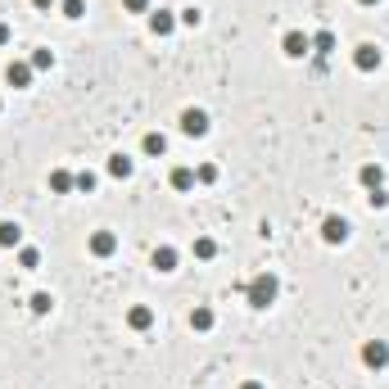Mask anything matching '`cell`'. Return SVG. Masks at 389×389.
I'll return each mask as SVG.
<instances>
[{"label": "cell", "instance_id": "obj_30", "mask_svg": "<svg viewBox=\"0 0 389 389\" xmlns=\"http://www.w3.org/2000/svg\"><path fill=\"white\" fill-rule=\"evenodd\" d=\"M9 36H14V32H9V23H0V45H9Z\"/></svg>", "mask_w": 389, "mask_h": 389}, {"label": "cell", "instance_id": "obj_11", "mask_svg": "<svg viewBox=\"0 0 389 389\" xmlns=\"http://www.w3.org/2000/svg\"><path fill=\"white\" fill-rule=\"evenodd\" d=\"M358 182H362V191H381L385 186V168L381 163H362L358 168Z\"/></svg>", "mask_w": 389, "mask_h": 389}, {"label": "cell", "instance_id": "obj_2", "mask_svg": "<svg viewBox=\"0 0 389 389\" xmlns=\"http://www.w3.org/2000/svg\"><path fill=\"white\" fill-rule=\"evenodd\" d=\"M348 235H353L348 217H339V213L321 217V240H326V244H348Z\"/></svg>", "mask_w": 389, "mask_h": 389}, {"label": "cell", "instance_id": "obj_32", "mask_svg": "<svg viewBox=\"0 0 389 389\" xmlns=\"http://www.w3.org/2000/svg\"><path fill=\"white\" fill-rule=\"evenodd\" d=\"M240 389H267V385H263V381H244Z\"/></svg>", "mask_w": 389, "mask_h": 389}, {"label": "cell", "instance_id": "obj_33", "mask_svg": "<svg viewBox=\"0 0 389 389\" xmlns=\"http://www.w3.org/2000/svg\"><path fill=\"white\" fill-rule=\"evenodd\" d=\"M358 5H381V0H358Z\"/></svg>", "mask_w": 389, "mask_h": 389}, {"label": "cell", "instance_id": "obj_4", "mask_svg": "<svg viewBox=\"0 0 389 389\" xmlns=\"http://www.w3.org/2000/svg\"><path fill=\"white\" fill-rule=\"evenodd\" d=\"M281 50H286V59H303V54H312V36L299 32V27H290V32L281 36Z\"/></svg>", "mask_w": 389, "mask_h": 389}, {"label": "cell", "instance_id": "obj_25", "mask_svg": "<svg viewBox=\"0 0 389 389\" xmlns=\"http://www.w3.org/2000/svg\"><path fill=\"white\" fill-rule=\"evenodd\" d=\"M27 64H32L36 73H45V68H54V54L50 50H32V59H27Z\"/></svg>", "mask_w": 389, "mask_h": 389}, {"label": "cell", "instance_id": "obj_28", "mask_svg": "<svg viewBox=\"0 0 389 389\" xmlns=\"http://www.w3.org/2000/svg\"><path fill=\"white\" fill-rule=\"evenodd\" d=\"M177 18H182V27H199V23H204V14H199V9H182Z\"/></svg>", "mask_w": 389, "mask_h": 389}, {"label": "cell", "instance_id": "obj_22", "mask_svg": "<svg viewBox=\"0 0 389 389\" xmlns=\"http://www.w3.org/2000/svg\"><path fill=\"white\" fill-rule=\"evenodd\" d=\"M73 182H78V191H82V195H91V191L100 186V177L91 173V168H82V173H73Z\"/></svg>", "mask_w": 389, "mask_h": 389}, {"label": "cell", "instance_id": "obj_21", "mask_svg": "<svg viewBox=\"0 0 389 389\" xmlns=\"http://www.w3.org/2000/svg\"><path fill=\"white\" fill-rule=\"evenodd\" d=\"M18 267H23V272H36V267H41V254H36L32 244H23V249H18Z\"/></svg>", "mask_w": 389, "mask_h": 389}, {"label": "cell", "instance_id": "obj_1", "mask_svg": "<svg viewBox=\"0 0 389 389\" xmlns=\"http://www.w3.org/2000/svg\"><path fill=\"white\" fill-rule=\"evenodd\" d=\"M277 294H281V281L272 277V272H258V277L249 281V286H244V299H249V308H272V303H277Z\"/></svg>", "mask_w": 389, "mask_h": 389}, {"label": "cell", "instance_id": "obj_15", "mask_svg": "<svg viewBox=\"0 0 389 389\" xmlns=\"http://www.w3.org/2000/svg\"><path fill=\"white\" fill-rule=\"evenodd\" d=\"M131 173H136V159H131V154H109V177H118V182H127Z\"/></svg>", "mask_w": 389, "mask_h": 389}, {"label": "cell", "instance_id": "obj_8", "mask_svg": "<svg viewBox=\"0 0 389 389\" xmlns=\"http://www.w3.org/2000/svg\"><path fill=\"white\" fill-rule=\"evenodd\" d=\"M87 249H91V258H113V254H118V235H113V231H96L87 240Z\"/></svg>", "mask_w": 389, "mask_h": 389}, {"label": "cell", "instance_id": "obj_9", "mask_svg": "<svg viewBox=\"0 0 389 389\" xmlns=\"http://www.w3.org/2000/svg\"><path fill=\"white\" fill-rule=\"evenodd\" d=\"M177 23H182V18H177L173 9H149V32L154 36H173Z\"/></svg>", "mask_w": 389, "mask_h": 389}, {"label": "cell", "instance_id": "obj_16", "mask_svg": "<svg viewBox=\"0 0 389 389\" xmlns=\"http://www.w3.org/2000/svg\"><path fill=\"white\" fill-rule=\"evenodd\" d=\"M50 191L54 195H73V191H78V182H73L68 168H54V173H50Z\"/></svg>", "mask_w": 389, "mask_h": 389}, {"label": "cell", "instance_id": "obj_20", "mask_svg": "<svg viewBox=\"0 0 389 389\" xmlns=\"http://www.w3.org/2000/svg\"><path fill=\"white\" fill-rule=\"evenodd\" d=\"M312 54H335V32H312Z\"/></svg>", "mask_w": 389, "mask_h": 389}, {"label": "cell", "instance_id": "obj_24", "mask_svg": "<svg viewBox=\"0 0 389 389\" xmlns=\"http://www.w3.org/2000/svg\"><path fill=\"white\" fill-rule=\"evenodd\" d=\"M217 182V163H199L195 168V186H213Z\"/></svg>", "mask_w": 389, "mask_h": 389}, {"label": "cell", "instance_id": "obj_23", "mask_svg": "<svg viewBox=\"0 0 389 389\" xmlns=\"http://www.w3.org/2000/svg\"><path fill=\"white\" fill-rule=\"evenodd\" d=\"M27 308H32V312H36V317H45V312H50V308H54V299H50V294H45V290H36V294H32V299H27Z\"/></svg>", "mask_w": 389, "mask_h": 389}, {"label": "cell", "instance_id": "obj_10", "mask_svg": "<svg viewBox=\"0 0 389 389\" xmlns=\"http://www.w3.org/2000/svg\"><path fill=\"white\" fill-rule=\"evenodd\" d=\"M127 326L136 330V335H145V330L154 326V308H149V303H136V308H127Z\"/></svg>", "mask_w": 389, "mask_h": 389}, {"label": "cell", "instance_id": "obj_17", "mask_svg": "<svg viewBox=\"0 0 389 389\" xmlns=\"http://www.w3.org/2000/svg\"><path fill=\"white\" fill-rule=\"evenodd\" d=\"M23 244V226L18 222H0V249H18Z\"/></svg>", "mask_w": 389, "mask_h": 389}, {"label": "cell", "instance_id": "obj_12", "mask_svg": "<svg viewBox=\"0 0 389 389\" xmlns=\"http://www.w3.org/2000/svg\"><path fill=\"white\" fill-rule=\"evenodd\" d=\"M140 149H145V159H163L168 154V136L163 131H145V136H140Z\"/></svg>", "mask_w": 389, "mask_h": 389}, {"label": "cell", "instance_id": "obj_18", "mask_svg": "<svg viewBox=\"0 0 389 389\" xmlns=\"http://www.w3.org/2000/svg\"><path fill=\"white\" fill-rule=\"evenodd\" d=\"M213 326H217V312H213V308H195V312H191V330L204 335V330H213Z\"/></svg>", "mask_w": 389, "mask_h": 389}, {"label": "cell", "instance_id": "obj_19", "mask_svg": "<svg viewBox=\"0 0 389 389\" xmlns=\"http://www.w3.org/2000/svg\"><path fill=\"white\" fill-rule=\"evenodd\" d=\"M195 258L199 263H213L217 258V240H213V235H199V240H195Z\"/></svg>", "mask_w": 389, "mask_h": 389}, {"label": "cell", "instance_id": "obj_27", "mask_svg": "<svg viewBox=\"0 0 389 389\" xmlns=\"http://www.w3.org/2000/svg\"><path fill=\"white\" fill-rule=\"evenodd\" d=\"M367 204L372 208H389V191L381 186V191H367Z\"/></svg>", "mask_w": 389, "mask_h": 389}, {"label": "cell", "instance_id": "obj_34", "mask_svg": "<svg viewBox=\"0 0 389 389\" xmlns=\"http://www.w3.org/2000/svg\"><path fill=\"white\" fill-rule=\"evenodd\" d=\"M0 109H5V104H0Z\"/></svg>", "mask_w": 389, "mask_h": 389}, {"label": "cell", "instance_id": "obj_7", "mask_svg": "<svg viewBox=\"0 0 389 389\" xmlns=\"http://www.w3.org/2000/svg\"><path fill=\"white\" fill-rule=\"evenodd\" d=\"M381 59H385V54L376 50L372 41H362V45L353 50V68H358V73H376V68H381Z\"/></svg>", "mask_w": 389, "mask_h": 389}, {"label": "cell", "instance_id": "obj_26", "mask_svg": "<svg viewBox=\"0 0 389 389\" xmlns=\"http://www.w3.org/2000/svg\"><path fill=\"white\" fill-rule=\"evenodd\" d=\"M64 18H87V0H64Z\"/></svg>", "mask_w": 389, "mask_h": 389}, {"label": "cell", "instance_id": "obj_13", "mask_svg": "<svg viewBox=\"0 0 389 389\" xmlns=\"http://www.w3.org/2000/svg\"><path fill=\"white\" fill-rule=\"evenodd\" d=\"M149 263H154V272H177L182 254H177L173 244H159V249H154V258H149Z\"/></svg>", "mask_w": 389, "mask_h": 389}, {"label": "cell", "instance_id": "obj_14", "mask_svg": "<svg viewBox=\"0 0 389 389\" xmlns=\"http://www.w3.org/2000/svg\"><path fill=\"white\" fill-rule=\"evenodd\" d=\"M168 186H173L177 195L195 191V168H173V173H168Z\"/></svg>", "mask_w": 389, "mask_h": 389}, {"label": "cell", "instance_id": "obj_29", "mask_svg": "<svg viewBox=\"0 0 389 389\" xmlns=\"http://www.w3.org/2000/svg\"><path fill=\"white\" fill-rule=\"evenodd\" d=\"M122 9L127 14H149V0H122Z\"/></svg>", "mask_w": 389, "mask_h": 389}, {"label": "cell", "instance_id": "obj_3", "mask_svg": "<svg viewBox=\"0 0 389 389\" xmlns=\"http://www.w3.org/2000/svg\"><path fill=\"white\" fill-rule=\"evenodd\" d=\"M208 131H213V122H208L204 109H182V136L199 140V136H208Z\"/></svg>", "mask_w": 389, "mask_h": 389}, {"label": "cell", "instance_id": "obj_6", "mask_svg": "<svg viewBox=\"0 0 389 389\" xmlns=\"http://www.w3.org/2000/svg\"><path fill=\"white\" fill-rule=\"evenodd\" d=\"M32 78H36V68H32V64H27V59H14V64H9V68H5V82H9V87H14V91L32 87Z\"/></svg>", "mask_w": 389, "mask_h": 389}, {"label": "cell", "instance_id": "obj_5", "mask_svg": "<svg viewBox=\"0 0 389 389\" xmlns=\"http://www.w3.org/2000/svg\"><path fill=\"white\" fill-rule=\"evenodd\" d=\"M362 362L372 367V372H385V367H389V344H385V339H367V344H362Z\"/></svg>", "mask_w": 389, "mask_h": 389}, {"label": "cell", "instance_id": "obj_31", "mask_svg": "<svg viewBox=\"0 0 389 389\" xmlns=\"http://www.w3.org/2000/svg\"><path fill=\"white\" fill-rule=\"evenodd\" d=\"M32 9H54V0H32Z\"/></svg>", "mask_w": 389, "mask_h": 389}]
</instances>
